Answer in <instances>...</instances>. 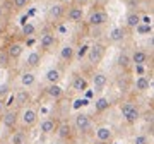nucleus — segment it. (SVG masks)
<instances>
[{"instance_id":"obj_30","label":"nucleus","mask_w":154,"mask_h":144,"mask_svg":"<svg viewBox=\"0 0 154 144\" xmlns=\"http://www.w3.org/2000/svg\"><path fill=\"white\" fill-rule=\"evenodd\" d=\"M11 58L7 55L5 48H0V69H9L11 67Z\"/></svg>"},{"instance_id":"obj_21","label":"nucleus","mask_w":154,"mask_h":144,"mask_svg":"<svg viewBox=\"0 0 154 144\" xmlns=\"http://www.w3.org/2000/svg\"><path fill=\"white\" fill-rule=\"evenodd\" d=\"M45 81H46V84H60V81H62L60 69H57V67L50 69V70L45 74Z\"/></svg>"},{"instance_id":"obj_33","label":"nucleus","mask_w":154,"mask_h":144,"mask_svg":"<svg viewBox=\"0 0 154 144\" xmlns=\"http://www.w3.org/2000/svg\"><path fill=\"white\" fill-rule=\"evenodd\" d=\"M134 144H149V137L146 136V134L135 136V137H134Z\"/></svg>"},{"instance_id":"obj_35","label":"nucleus","mask_w":154,"mask_h":144,"mask_svg":"<svg viewBox=\"0 0 154 144\" xmlns=\"http://www.w3.org/2000/svg\"><path fill=\"white\" fill-rule=\"evenodd\" d=\"M7 94H9V88H7V86L0 88V98H4V100H5V98H7Z\"/></svg>"},{"instance_id":"obj_12","label":"nucleus","mask_w":154,"mask_h":144,"mask_svg":"<svg viewBox=\"0 0 154 144\" xmlns=\"http://www.w3.org/2000/svg\"><path fill=\"white\" fill-rule=\"evenodd\" d=\"M43 52L41 50H33L31 53L28 55L26 62H24V67L28 69V70H34V69H39L41 65V60H43Z\"/></svg>"},{"instance_id":"obj_19","label":"nucleus","mask_w":154,"mask_h":144,"mask_svg":"<svg viewBox=\"0 0 154 144\" xmlns=\"http://www.w3.org/2000/svg\"><path fill=\"white\" fill-rule=\"evenodd\" d=\"M5 52H7V55H9L11 60H19L22 55V52H24V45L19 43V41H12L5 48Z\"/></svg>"},{"instance_id":"obj_26","label":"nucleus","mask_w":154,"mask_h":144,"mask_svg":"<svg viewBox=\"0 0 154 144\" xmlns=\"http://www.w3.org/2000/svg\"><path fill=\"white\" fill-rule=\"evenodd\" d=\"M110 105H111L110 100L106 96H101V98H98L94 101V110H96V113H103V111H106L110 108Z\"/></svg>"},{"instance_id":"obj_11","label":"nucleus","mask_w":154,"mask_h":144,"mask_svg":"<svg viewBox=\"0 0 154 144\" xmlns=\"http://www.w3.org/2000/svg\"><path fill=\"white\" fill-rule=\"evenodd\" d=\"M67 22L70 24H79V22L84 21V9L81 5H70L69 9L65 11V16Z\"/></svg>"},{"instance_id":"obj_10","label":"nucleus","mask_w":154,"mask_h":144,"mask_svg":"<svg viewBox=\"0 0 154 144\" xmlns=\"http://www.w3.org/2000/svg\"><path fill=\"white\" fill-rule=\"evenodd\" d=\"M31 103V93H29L28 88H22V89H17L14 93V108L21 110L24 106H28Z\"/></svg>"},{"instance_id":"obj_13","label":"nucleus","mask_w":154,"mask_h":144,"mask_svg":"<svg viewBox=\"0 0 154 144\" xmlns=\"http://www.w3.org/2000/svg\"><path fill=\"white\" fill-rule=\"evenodd\" d=\"M58 58L65 65H70L72 62H74V58H75V48H74V45H70V43L63 45L60 48V52H58Z\"/></svg>"},{"instance_id":"obj_27","label":"nucleus","mask_w":154,"mask_h":144,"mask_svg":"<svg viewBox=\"0 0 154 144\" xmlns=\"http://www.w3.org/2000/svg\"><path fill=\"white\" fill-rule=\"evenodd\" d=\"M122 117L125 118V122L128 124V125H134V124L139 120V117H140V110H139V106H137V108H134V110L127 111L125 115H122Z\"/></svg>"},{"instance_id":"obj_32","label":"nucleus","mask_w":154,"mask_h":144,"mask_svg":"<svg viewBox=\"0 0 154 144\" xmlns=\"http://www.w3.org/2000/svg\"><path fill=\"white\" fill-rule=\"evenodd\" d=\"M29 4H31V0H12L14 11H22V9L29 7Z\"/></svg>"},{"instance_id":"obj_37","label":"nucleus","mask_w":154,"mask_h":144,"mask_svg":"<svg viewBox=\"0 0 154 144\" xmlns=\"http://www.w3.org/2000/svg\"><path fill=\"white\" fill-rule=\"evenodd\" d=\"M51 144H69V142H65V141H60V139H57V141H53Z\"/></svg>"},{"instance_id":"obj_1","label":"nucleus","mask_w":154,"mask_h":144,"mask_svg":"<svg viewBox=\"0 0 154 144\" xmlns=\"http://www.w3.org/2000/svg\"><path fill=\"white\" fill-rule=\"evenodd\" d=\"M72 127L75 130V134H79L81 137H88L94 132V124L93 118L88 115V113H77L74 117V122H72Z\"/></svg>"},{"instance_id":"obj_4","label":"nucleus","mask_w":154,"mask_h":144,"mask_svg":"<svg viewBox=\"0 0 154 144\" xmlns=\"http://www.w3.org/2000/svg\"><path fill=\"white\" fill-rule=\"evenodd\" d=\"M84 21H86L89 28H101V26L110 22V14L105 9H94V11L89 12V16Z\"/></svg>"},{"instance_id":"obj_40","label":"nucleus","mask_w":154,"mask_h":144,"mask_svg":"<svg viewBox=\"0 0 154 144\" xmlns=\"http://www.w3.org/2000/svg\"><path fill=\"white\" fill-rule=\"evenodd\" d=\"M94 144H106V142H101V141H96Z\"/></svg>"},{"instance_id":"obj_7","label":"nucleus","mask_w":154,"mask_h":144,"mask_svg":"<svg viewBox=\"0 0 154 144\" xmlns=\"http://www.w3.org/2000/svg\"><path fill=\"white\" fill-rule=\"evenodd\" d=\"M0 122L2 125L7 129V130H14V129L19 127V110L17 108H7L2 117H0Z\"/></svg>"},{"instance_id":"obj_20","label":"nucleus","mask_w":154,"mask_h":144,"mask_svg":"<svg viewBox=\"0 0 154 144\" xmlns=\"http://www.w3.org/2000/svg\"><path fill=\"white\" fill-rule=\"evenodd\" d=\"M108 38H110L111 43H122V41H125L127 39V28H115L111 29V33L108 34Z\"/></svg>"},{"instance_id":"obj_6","label":"nucleus","mask_w":154,"mask_h":144,"mask_svg":"<svg viewBox=\"0 0 154 144\" xmlns=\"http://www.w3.org/2000/svg\"><path fill=\"white\" fill-rule=\"evenodd\" d=\"M55 136L57 139H60V141H65V142L72 144L75 141V130L72 127L70 122H67V120H60L58 122V127L55 130Z\"/></svg>"},{"instance_id":"obj_28","label":"nucleus","mask_w":154,"mask_h":144,"mask_svg":"<svg viewBox=\"0 0 154 144\" xmlns=\"http://www.w3.org/2000/svg\"><path fill=\"white\" fill-rule=\"evenodd\" d=\"M116 65L123 69V70H128L130 67H132V62H130V55H127V53H120L118 55V60H116Z\"/></svg>"},{"instance_id":"obj_22","label":"nucleus","mask_w":154,"mask_h":144,"mask_svg":"<svg viewBox=\"0 0 154 144\" xmlns=\"http://www.w3.org/2000/svg\"><path fill=\"white\" fill-rule=\"evenodd\" d=\"M108 84V76L103 74V72H94L93 74V86L96 91H101Z\"/></svg>"},{"instance_id":"obj_24","label":"nucleus","mask_w":154,"mask_h":144,"mask_svg":"<svg viewBox=\"0 0 154 144\" xmlns=\"http://www.w3.org/2000/svg\"><path fill=\"white\" fill-rule=\"evenodd\" d=\"M34 84H36V76H34V72L26 69V70L21 74V86L22 88H31Z\"/></svg>"},{"instance_id":"obj_17","label":"nucleus","mask_w":154,"mask_h":144,"mask_svg":"<svg viewBox=\"0 0 154 144\" xmlns=\"http://www.w3.org/2000/svg\"><path fill=\"white\" fill-rule=\"evenodd\" d=\"M115 139V134L108 125H101V127L96 129V141H101V142H106V144H111Z\"/></svg>"},{"instance_id":"obj_5","label":"nucleus","mask_w":154,"mask_h":144,"mask_svg":"<svg viewBox=\"0 0 154 144\" xmlns=\"http://www.w3.org/2000/svg\"><path fill=\"white\" fill-rule=\"evenodd\" d=\"M58 46V38L53 31H43L39 36V50L43 53H53Z\"/></svg>"},{"instance_id":"obj_16","label":"nucleus","mask_w":154,"mask_h":144,"mask_svg":"<svg viewBox=\"0 0 154 144\" xmlns=\"http://www.w3.org/2000/svg\"><path fill=\"white\" fill-rule=\"evenodd\" d=\"M9 144H29L28 130H24L21 127L14 129L11 134V139H9Z\"/></svg>"},{"instance_id":"obj_38","label":"nucleus","mask_w":154,"mask_h":144,"mask_svg":"<svg viewBox=\"0 0 154 144\" xmlns=\"http://www.w3.org/2000/svg\"><path fill=\"white\" fill-rule=\"evenodd\" d=\"M127 2H128V4H132V5H137L140 0H127Z\"/></svg>"},{"instance_id":"obj_9","label":"nucleus","mask_w":154,"mask_h":144,"mask_svg":"<svg viewBox=\"0 0 154 144\" xmlns=\"http://www.w3.org/2000/svg\"><path fill=\"white\" fill-rule=\"evenodd\" d=\"M65 5L63 4H53V5L48 7V11H46V21L50 22H60L62 19H63V16H65Z\"/></svg>"},{"instance_id":"obj_34","label":"nucleus","mask_w":154,"mask_h":144,"mask_svg":"<svg viewBox=\"0 0 154 144\" xmlns=\"http://www.w3.org/2000/svg\"><path fill=\"white\" fill-rule=\"evenodd\" d=\"M88 48H89V45H82L79 50H75V58H79V60H81V58L88 53Z\"/></svg>"},{"instance_id":"obj_25","label":"nucleus","mask_w":154,"mask_h":144,"mask_svg":"<svg viewBox=\"0 0 154 144\" xmlns=\"http://www.w3.org/2000/svg\"><path fill=\"white\" fill-rule=\"evenodd\" d=\"M140 17H142V16H140L139 12H135V11L128 12V14H127V17H125V28L127 29H134L139 22H140Z\"/></svg>"},{"instance_id":"obj_39","label":"nucleus","mask_w":154,"mask_h":144,"mask_svg":"<svg viewBox=\"0 0 154 144\" xmlns=\"http://www.w3.org/2000/svg\"><path fill=\"white\" fill-rule=\"evenodd\" d=\"M2 34H4V24L0 22V36H2Z\"/></svg>"},{"instance_id":"obj_2","label":"nucleus","mask_w":154,"mask_h":144,"mask_svg":"<svg viewBox=\"0 0 154 144\" xmlns=\"http://www.w3.org/2000/svg\"><path fill=\"white\" fill-rule=\"evenodd\" d=\"M39 117H38V111L34 110L33 106H24L19 110V127L24 129V130H29L33 129L36 124H38Z\"/></svg>"},{"instance_id":"obj_18","label":"nucleus","mask_w":154,"mask_h":144,"mask_svg":"<svg viewBox=\"0 0 154 144\" xmlns=\"http://www.w3.org/2000/svg\"><path fill=\"white\" fill-rule=\"evenodd\" d=\"M130 62H132V65H146L149 62V53L142 48H135L130 55Z\"/></svg>"},{"instance_id":"obj_23","label":"nucleus","mask_w":154,"mask_h":144,"mask_svg":"<svg viewBox=\"0 0 154 144\" xmlns=\"http://www.w3.org/2000/svg\"><path fill=\"white\" fill-rule=\"evenodd\" d=\"M134 88H135V91L137 93H144V91H147L149 88H151V77H147V76H139L137 79H135V84H134Z\"/></svg>"},{"instance_id":"obj_8","label":"nucleus","mask_w":154,"mask_h":144,"mask_svg":"<svg viewBox=\"0 0 154 144\" xmlns=\"http://www.w3.org/2000/svg\"><path fill=\"white\" fill-rule=\"evenodd\" d=\"M58 122H60V120L53 115L45 117L43 120L39 122V132L43 134V136H53L57 127H58Z\"/></svg>"},{"instance_id":"obj_3","label":"nucleus","mask_w":154,"mask_h":144,"mask_svg":"<svg viewBox=\"0 0 154 144\" xmlns=\"http://www.w3.org/2000/svg\"><path fill=\"white\" fill-rule=\"evenodd\" d=\"M106 55V45L105 43H99V41H96V43L89 45L88 48V62L91 67H98L101 62H103V58H105Z\"/></svg>"},{"instance_id":"obj_14","label":"nucleus","mask_w":154,"mask_h":144,"mask_svg":"<svg viewBox=\"0 0 154 144\" xmlns=\"http://www.w3.org/2000/svg\"><path fill=\"white\" fill-rule=\"evenodd\" d=\"M45 94L48 96L50 100L53 101H60L63 96H65V89L62 88L60 84H48L45 88Z\"/></svg>"},{"instance_id":"obj_15","label":"nucleus","mask_w":154,"mask_h":144,"mask_svg":"<svg viewBox=\"0 0 154 144\" xmlns=\"http://www.w3.org/2000/svg\"><path fill=\"white\" fill-rule=\"evenodd\" d=\"M89 88V81L84 76L81 74H74V77L70 81V89L72 91H75V93H84L86 89Z\"/></svg>"},{"instance_id":"obj_36","label":"nucleus","mask_w":154,"mask_h":144,"mask_svg":"<svg viewBox=\"0 0 154 144\" xmlns=\"http://www.w3.org/2000/svg\"><path fill=\"white\" fill-rule=\"evenodd\" d=\"M4 111H5V100H4V98H0V117H2Z\"/></svg>"},{"instance_id":"obj_29","label":"nucleus","mask_w":154,"mask_h":144,"mask_svg":"<svg viewBox=\"0 0 154 144\" xmlns=\"http://www.w3.org/2000/svg\"><path fill=\"white\" fill-rule=\"evenodd\" d=\"M22 34L26 36V38H31L36 34V26H34L33 22H24V26H22Z\"/></svg>"},{"instance_id":"obj_31","label":"nucleus","mask_w":154,"mask_h":144,"mask_svg":"<svg viewBox=\"0 0 154 144\" xmlns=\"http://www.w3.org/2000/svg\"><path fill=\"white\" fill-rule=\"evenodd\" d=\"M134 108H137V103H135V101H123V103H122L120 105V113L122 115H125L127 111H130V110H134Z\"/></svg>"}]
</instances>
